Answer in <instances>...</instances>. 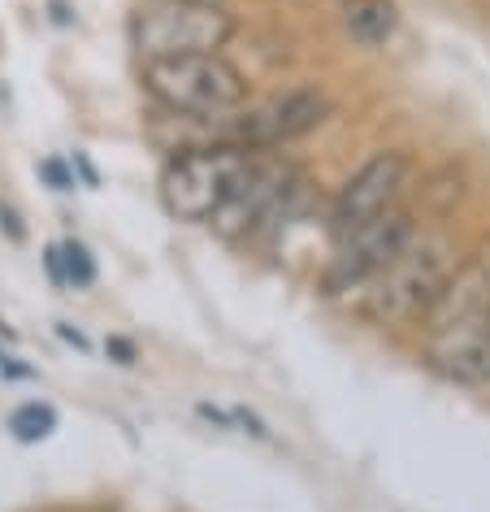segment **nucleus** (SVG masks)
I'll use <instances>...</instances> for the list:
<instances>
[{"instance_id": "1", "label": "nucleus", "mask_w": 490, "mask_h": 512, "mask_svg": "<svg viewBox=\"0 0 490 512\" xmlns=\"http://www.w3.org/2000/svg\"><path fill=\"white\" fill-rule=\"evenodd\" d=\"M456 265L460 261L447 235H421V239L412 235L408 248L360 291V313L378 326H408L417 317L425 322V313L443 296Z\"/></svg>"}, {"instance_id": "2", "label": "nucleus", "mask_w": 490, "mask_h": 512, "mask_svg": "<svg viewBox=\"0 0 490 512\" xmlns=\"http://www.w3.org/2000/svg\"><path fill=\"white\" fill-rule=\"evenodd\" d=\"M139 83L174 118H226L248 100V83L222 53L157 57L139 66Z\"/></svg>"}, {"instance_id": "3", "label": "nucleus", "mask_w": 490, "mask_h": 512, "mask_svg": "<svg viewBox=\"0 0 490 512\" xmlns=\"http://www.w3.org/2000/svg\"><path fill=\"white\" fill-rule=\"evenodd\" d=\"M256 161L243 144H200L183 148L161 170V204L178 222H213L226 209V200L239 191Z\"/></svg>"}, {"instance_id": "4", "label": "nucleus", "mask_w": 490, "mask_h": 512, "mask_svg": "<svg viewBox=\"0 0 490 512\" xmlns=\"http://www.w3.org/2000/svg\"><path fill=\"white\" fill-rule=\"evenodd\" d=\"M235 31V14L222 0H148L126 22V35H131L139 61L222 53L235 40Z\"/></svg>"}, {"instance_id": "5", "label": "nucleus", "mask_w": 490, "mask_h": 512, "mask_svg": "<svg viewBox=\"0 0 490 512\" xmlns=\"http://www.w3.org/2000/svg\"><path fill=\"white\" fill-rule=\"evenodd\" d=\"M417 235L408 209H391L373 222H360L339 235V248L330 256V270L321 278L326 296H347V291H365L399 252L408 248V239Z\"/></svg>"}, {"instance_id": "6", "label": "nucleus", "mask_w": 490, "mask_h": 512, "mask_svg": "<svg viewBox=\"0 0 490 512\" xmlns=\"http://www.w3.org/2000/svg\"><path fill=\"white\" fill-rule=\"evenodd\" d=\"M408 178H412V157L404 148L373 152V157L339 187V196H334V209H330L334 230L343 235V230H352L360 222H373V217L391 213L399 191L408 187Z\"/></svg>"}, {"instance_id": "7", "label": "nucleus", "mask_w": 490, "mask_h": 512, "mask_svg": "<svg viewBox=\"0 0 490 512\" xmlns=\"http://www.w3.org/2000/svg\"><path fill=\"white\" fill-rule=\"evenodd\" d=\"M330 118V100L321 92H287L269 105L252 109L235 131H230V144H243L252 152H265V148H278V144H291L308 131H317L321 122Z\"/></svg>"}, {"instance_id": "8", "label": "nucleus", "mask_w": 490, "mask_h": 512, "mask_svg": "<svg viewBox=\"0 0 490 512\" xmlns=\"http://www.w3.org/2000/svg\"><path fill=\"white\" fill-rule=\"evenodd\" d=\"M425 361L447 382L486 387L490 382V317H477V322H464L451 330H430Z\"/></svg>"}, {"instance_id": "9", "label": "nucleus", "mask_w": 490, "mask_h": 512, "mask_svg": "<svg viewBox=\"0 0 490 512\" xmlns=\"http://www.w3.org/2000/svg\"><path fill=\"white\" fill-rule=\"evenodd\" d=\"M477 317H490V252H477L456 265L443 296L425 313V330H451V326L477 322Z\"/></svg>"}, {"instance_id": "10", "label": "nucleus", "mask_w": 490, "mask_h": 512, "mask_svg": "<svg viewBox=\"0 0 490 512\" xmlns=\"http://www.w3.org/2000/svg\"><path fill=\"white\" fill-rule=\"evenodd\" d=\"M287 183V170H278V165H261V161H252V170L248 178L239 183V191L226 200V209L213 217V230L217 235H226V239H239V235H248V230L256 222H265V213L278 204V187Z\"/></svg>"}, {"instance_id": "11", "label": "nucleus", "mask_w": 490, "mask_h": 512, "mask_svg": "<svg viewBox=\"0 0 490 512\" xmlns=\"http://www.w3.org/2000/svg\"><path fill=\"white\" fill-rule=\"evenodd\" d=\"M343 27L356 44L378 48L395 35L399 14H395L391 0H343Z\"/></svg>"}, {"instance_id": "12", "label": "nucleus", "mask_w": 490, "mask_h": 512, "mask_svg": "<svg viewBox=\"0 0 490 512\" xmlns=\"http://www.w3.org/2000/svg\"><path fill=\"white\" fill-rule=\"evenodd\" d=\"M9 430H14V439H22V443H40L57 430V413L48 404H22L18 413L9 417Z\"/></svg>"}, {"instance_id": "13", "label": "nucleus", "mask_w": 490, "mask_h": 512, "mask_svg": "<svg viewBox=\"0 0 490 512\" xmlns=\"http://www.w3.org/2000/svg\"><path fill=\"white\" fill-rule=\"evenodd\" d=\"M61 270H66L70 287H92L96 283V261H92V252H87L79 239L61 243Z\"/></svg>"}, {"instance_id": "14", "label": "nucleus", "mask_w": 490, "mask_h": 512, "mask_svg": "<svg viewBox=\"0 0 490 512\" xmlns=\"http://www.w3.org/2000/svg\"><path fill=\"white\" fill-rule=\"evenodd\" d=\"M40 174L48 178V183H53V191H70V187H74V174H70L61 161H44V165H40Z\"/></svg>"}, {"instance_id": "15", "label": "nucleus", "mask_w": 490, "mask_h": 512, "mask_svg": "<svg viewBox=\"0 0 490 512\" xmlns=\"http://www.w3.org/2000/svg\"><path fill=\"white\" fill-rule=\"evenodd\" d=\"M0 230H9V239H14V243H22V235H27L22 222H18V213L9 209V204H0Z\"/></svg>"}, {"instance_id": "16", "label": "nucleus", "mask_w": 490, "mask_h": 512, "mask_svg": "<svg viewBox=\"0 0 490 512\" xmlns=\"http://www.w3.org/2000/svg\"><path fill=\"white\" fill-rule=\"evenodd\" d=\"M105 348H109L113 356H118V365H131V361H135V348H131V343H126V339H109Z\"/></svg>"}]
</instances>
